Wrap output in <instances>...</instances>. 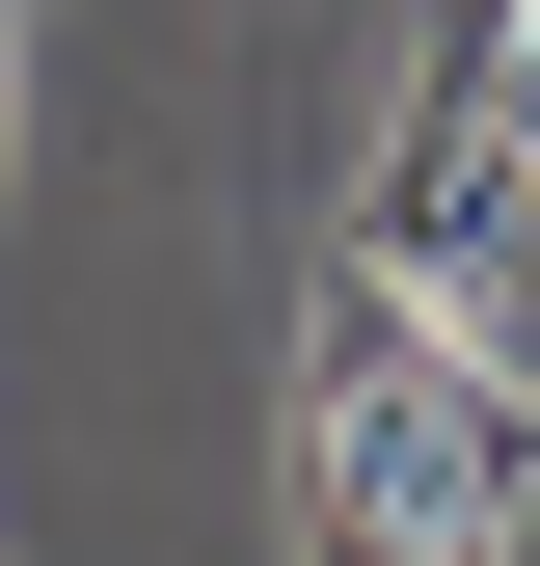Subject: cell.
<instances>
[{"mask_svg":"<svg viewBox=\"0 0 540 566\" xmlns=\"http://www.w3.org/2000/svg\"><path fill=\"white\" fill-rule=\"evenodd\" d=\"M298 566H433V539H352V513H298Z\"/></svg>","mask_w":540,"mask_h":566,"instance_id":"5","label":"cell"},{"mask_svg":"<svg viewBox=\"0 0 540 566\" xmlns=\"http://www.w3.org/2000/svg\"><path fill=\"white\" fill-rule=\"evenodd\" d=\"M487 135L540 163V0H487Z\"/></svg>","mask_w":540,"mask_h":566,"instance_id":"4","label":"cell"},{"mask_svg":"<svg viewBox=\"0 0 540 566\" xmlns=\"http://www.w3.org/2000/svg\"><path fill=\"white\" fill-rule=\"evenodd\" d=\"M433 324H459V350H487V378H513V405H540V189H513V217H487V243H459V270H433Z\"/></svg>","mask_w":540,"mask_h":566,"instance_id":"3","label":"cell"},{"mask_svg":"<svg viewBox=\"0 0 540 566\" xmlns=\"http://www.w3.org/2000/svg\"><path fill=\"white\" fill-rule=\"evenodd\" d=\"M513 189H540V163L487 135V0H405V108H378V217H352V243H378V270H459Z\"/></svg>","mask_w":540,"mask_h":566,"instance_id":"2","label":"cell"},{"mask_svg":"<svg viewBox=\"0 0 540 566\" xmlns=\"http://www.w3.org/2000/svg\"><path fill=\"white\" fill-rule=\"evenodd\" d=\"M298 513L433 539V566H487V539L540 513V405L433 324V270H378V243L324 270V324H298Z\"/></svg>","mask_w":540,"mask_h":566,"instance_id":"1","label":"cell"}]
</instances>
